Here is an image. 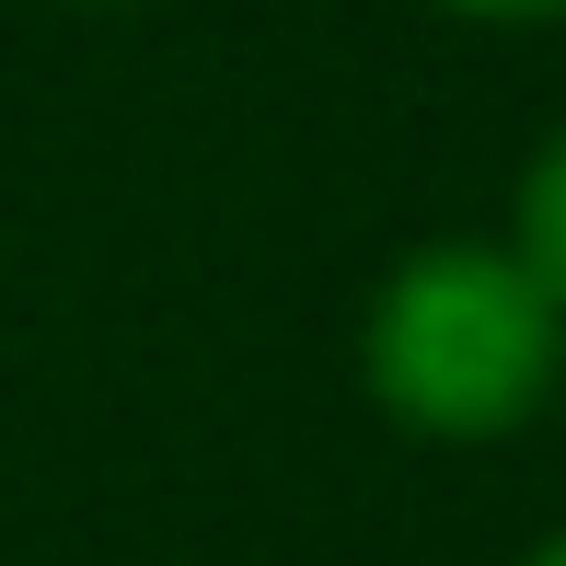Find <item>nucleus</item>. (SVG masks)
I'll return each instance as SVG.
<instances>
[{
	"mask_svg": "<svg viewBox=\"0 0 566 566\" xmlns=\"http://www.w3.org/2000/svg\"><path fill=\"white\" fill-rule=\"evenodd\" d=\"M555 347H566V313L497 243H428L370 301V394L440 440H485V428L532 417L555 381Z\"/></svg>",
	"mask_w": 566,
	"mask_h": 566,
	"instance_id": "nucleus-1",
	"label": "nucleus"
},
{
	"mask_svg": "<svg viewBox=\"0 0 566 566\" xmlns=\"http://www.w3.org/2000/svg\"><path fill=\"white\" fill-rule=\"evenodd\" d=\"M509 254L544 277V301L566 313V127L544 139V163H532V186H521V243Z\"/></svg>",
	"mask_w": 566,
	"mask_h": 566,
	"instance_id": "nucleus-2",
	"label": "nucleus"
},
{
	"mask_svg": "<svg viewBox=\"0 0 566 566\" xmlns=\"http://www.w3.org/2000/svg\"><path fill=\"white\" fill-rule=\"evenodd\" d=\"M462 12H509V23H532V12H566V0H462Z\"/></svg>",
	"mask_w": 566,
	"mask_h": 566,
	"instance_id": "nucleus-3",
	"label": "nucleus"
},
{
	"mask_svg": "<svg viewBox=\"0 0 566 566\" xmlns=\"http://www.w3.org/2000/svg\"><path fill=\"white\" fill-rule=\"evenodd\" d=\"M532 566H566V532H555V544H544V555H532Z\"/></svg>",
	"mask_w": 566,
	"mask_h": 566,
	"instance_id": "nucleus-4",
	"label": "nucleus"
}]
</instances>
